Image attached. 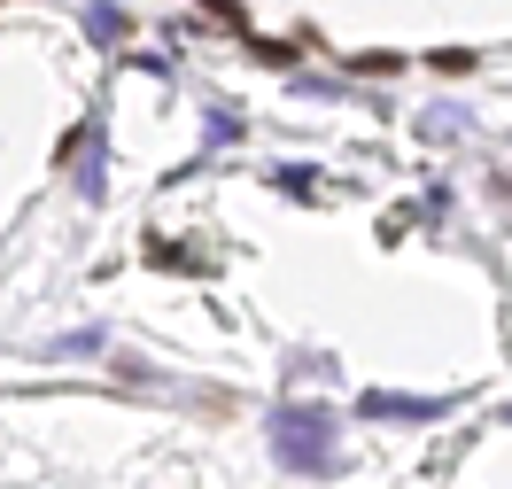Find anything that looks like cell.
Segmentation results:
<instances>
[{
	"label": "cell",
	"mask_w": 512,
	"mask_h": 489,
	"mask_svg": "<svg viewBox=\"0 0 512 489\" xmlns=\"http://www.w3.org/2000/svg\"><path fill=\"white\" fill-rule=\"evenodd\" d=\"M202 8H210L218 24H233V32H241V8H233V0H202Z\"/></svg>",
	"instance_id": "cell-2"
},
{
	"label": "cell",
	"mask_w": 512,
	"mask_h": 489,
	"mask_svg": "<svg viewBox=\"0 0 512 489\" xmlns=\"http://www.w3.org/2000/svg\"><path fill=\"white\" fill-rule=\"evenodd\" d=\"M427 70H443V78H466V70H474V55H466V47H435V55H427Z\"/></svg>",
	"instance_id": "cell-1"
}]
</instances>
